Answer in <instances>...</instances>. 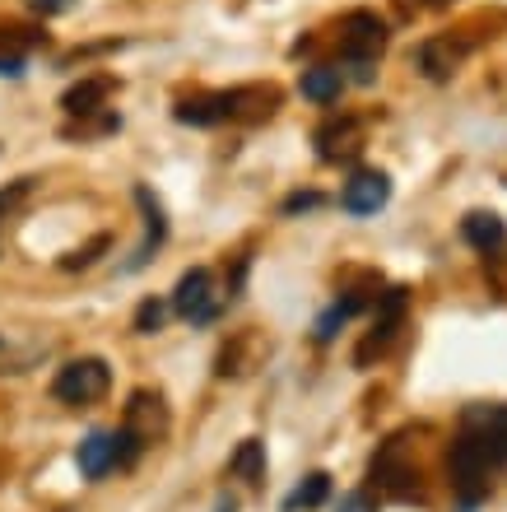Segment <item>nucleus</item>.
Returning a JSON list of instances; mask_svg holds the SVG:
<instances>
[{"mask_svg": "<svg viewBox=\"0 0 507 512\" xmlns=\"http://www.w3.org/2000/svg\"><path fill=\"white\" fill-rule=\"evenodd\" d=\"M173 312L182 322L191 326H210L219 312H224V294L214 284V270L210 266H191L173 289Z\"/></svg>", "mask_w": 507, "mask_h": 512, "instance_id": "f03ea898", "label": "nucleus"}, {"mask_svg": "<svg viewBox=\"0 0 507 512\" xmlns=\"http://www.w3.org/2000/svg\"><path fill=\"white\" fill-rule=\"evenodd\" d=\"M107 247V238H94V243L84 247V252H75V256H66V266H89V261H94L98 252H103Z\"/></svg>", "mask_w": 507, "mask_h": 512, "instance_id": "5701e85b", "label": "nucleus"}, {"mask_svg": "<svg viewBox=\"0 0 507 512\" xmlns=\"http://www.w3.org/2000/svg\"><path fill=\"white\" fill-rule=\"evenodd\" d=\"M228 471L238 475L242 485H261L266 480V443H256V438H247V443L233 452V461H228Z\"/></svg>", "mask_w": 507, "mask_h": 512, "instance_id": "dca6fc26", "label": "nucleus"}, {"mask_svg": "<svg viewBox=\"0 0 507 512\" xmlns=\"http://www.w3.org/2000/svg\"><path fill=\"white\" fill-rule=\"evenodd\" d=\"M317 205H321L317 191H307V196H289V201H284V215H303V210H317Z\"/></svg>", "mask_w": 507, "mask_h": 512, "instance_id": "4be33fe9", "label": "nucleus"}, {"mask_svg": "<svg viewBox=\"0 0 507 512\" xmlns=\"http://www.w3.org/2000/svg\"><path fill=\"white\" fill-rule=\"evenodd\" d=\"M414 5H419V10H447L452 0H414Z\"/></svg>", "mask_w": 507, "mask_h": 512, "instance_id": "a878e982", "label": "nucleus"}, {"mask_svg": "<svg viewBox=\"0 0 507 512\" xmlns=\"http://www.w3.org/2000/svg\"><path fill=\"white\" fill-rule=\"evenodd\" d=\"M335 512H377V508H373V499H368L363 489H354V494H345V499H340V508H335Z\"/></svg>", "mask_w": 507, "mask_h": 512, "instance_id": "412c9836", "label": "nucleus"}, {"mask_svg": "<svg viewBox=\"0 0 507 512\" xmlns=\"http://www.w3.org/2000/svg\"><path fill=\"white\" fill-rule=\"evenodd\" d=\"M387 201H391V177L377 173V168L354 173L345 182V191H340V205H345L349 215H377Z\"/></svg>", "mask_w": 507, "mask_h": 512, "instance_id": "0eeeda50", "label": "nucleus"}, {"mask_svg": "<svg viewBox=\"0 0 507 512\" xmlns=\"http://www.w3.org/2000/svg\"><path fill=\"white\" fill-rule=\"evenodd\" d=\"M28 5H33L38 14H66L75 0H28Z\"/></svg>", "mask_w": 507, "mask_h": 512, "instance_id": "b1692460", "label": "nucleus"}, {"mask_svg": "<svg viewBox=\"0 0 507 512\" xmlns=\"http://www.w3.org/2000/svg\"><path fill=\"white\" fill-rule=\"evenodd\" d=\"M0 75H24V61H19V56H0Z\"/></svg>", "mask_w": 507, "mask_h": 512, "instance_id": "393cba45", "label": "nucleus"}, {"mask_svg": "<svg viewBox=\"0 0 507 512\" xmlns=\"http://www.w3.org/2000/svg\"><path fill=\"white\" fill-rule=\"evenodd\" d=\"M363 308V298H335L331 308L321 312V322H317V340H335V331L354 317V312Z\"/></svg>", "mask_w": 507, "mask_h": 512, "instance_id": "6ab92c4d", "label": "nucleus"}, {"mask_svg": "<svg viewBox=\"0 0 507 512\" xmlns=\"http://www.w3.org/2000/svg\"><path fill=\"white\" fill-rule=\"evenodd\" d=\"M75 461H80V471L89 475V480H103L107 471H117V452H112V433H89L80 443V452H75Z\"/></svg>", "mask_w": 507, "mask_h": 512, "instance_id": "4468645a", "label": "nucleus"}, {"mask_svg": "<svg viewBox=\"0 0 507 512\" xmlns=\"http://www.w3.org/2000/svg\"><path fill=\"white\" fill-rule=\"evenodd\" d=\"M387 47V19H377L373 10H349L340 19V56L349 66H363V61H377Z\"/></svg>", "mask_w": 507, "mask_h": 512, "instance_id": "39448f33", "label": "nucleus"}, {"mask_svg": "<svg viewBox=\"0 0 507 512\" xmlns=\"http://www.w3.org/2000/svg\"><path fill=\"white\" fill-rule=\"evenodd\" d=\"M363 149V126L359 122H331V126H321L317 131V154L326 163H340V159H354Z\"/></svg>", "mask_w": 507, "mask_h": 512, "instance_id": "9d476101", "label": "nucleus"}, {"mask_svg": "<svg viewBox=\"0 0 507 512\" xmlns=\"http://www.w3.org/2000/svg\"><path fill=\"white\" fill-rule=\"evenodd\" d=\"M107 98H112V80H107V75H94V80L70 84L66 98H61V108H66L70 117H94V112L107 108Z\"/></svg>", "mask_w": 507, "mask_h": 512, "instance_id": "f8f14e48", "label": "nucleus"}, {"mask_svg": "<svg viewBox=\"0 0 507 512\" xmlns=\"http://www.w3.org/2000/svg\"><path fill=\"white\" fill-rule=\"evenodd\" d=\"M275 94V89H224V94H201V98H187V103H177V122L182 126H219V122H233V117H242V108L247 103H256V98Z\"/></svg>", "mask_w": 507, "mask_h": 512, "instance_id": "7ed1b4c3", "label": "nucleus"}, {"mask_svg": "<svg viewBox=\"0 0 507 512\" xmlns=\"http://www.w3.org/2000/svg\"><path fill=\"white\" fill-rule=\"evenodd\" d=\"M326 494H331V475H307L303 485L294 489V494H289V503H284V508L289 512H298V508H317V503H326Z\"/></svg>", "mask_w": 507, "mask_h": 512, "instance_id": "a211bd4d", "label": "nucleus"}, {"mask_svg": "<svg viewBox=\"0 0 507 512\" xmlns=\"http://www.w3.org/2000/svg\"><path fill=\"white\" fill-rule=\"evenodd\" d=\"M135 205L145 210V243L135 247V256L126 261V270H140L149 256L163 247V238H168V219H163V205L154 201V191H149V187H135Z\"/></svg>", "mask_w": 507, "mask_h": 512, "instance_id": "6e6552de", "label": "nucleus"}, {"mask_svg": "<svg viewBox=\"0 0 507 512\" xmlns=\"http://www.w3.org/2000/svg\"><path fill=\"white\" fill-rule=\"evenodd\" d=\"M466 42H452V38H428L419 47V70H424L428 80H452L456 66L466 61Z\"/></svg>", "mask_w": 507, "mask_h": 512, "instance_id": "1a4fd4ad", "label": "nucleus"}, {"mask_svg": "<svg viewBox=\"0 0 507 512\" xmlns=\"http://www.w3.org/2000/svg\"><path fill=\"white\" fill-rule=\"evenodd\" d=\"M126 429H135L145 443H154V433L168 429V410H163V396L154 391H135L131 405H126Z\"/></svg>", "mask_w": 507, "mask_h": 512, "instance_id": "9b49d317", "label": "nucleus"}, {"mask_svg": "<svg viewBox=\"0 0 507 512\" xmlns=\"http://www.w3.org/2000/svg\"><path fill=\"white\" fill-rule=\"evenodd\" d=\"M107 387H112V368H107L103 359H70V364L56 373L52 396L66 405H94L107 396Z\"/></svg>", "mask_w": 507, "mask_h": 512, "instance_id": "20e7f679", "label": "nucleus"}, {"mask_svg": "<svg viewBox=\"0 0 507 512\" xmlns=\"http://www.w3.org/2000/svg\"><path fill=\"white\" fill-rule=\"evenodd\" d=\"M159 326H163V303L159 298H145V303L135 308V331H140V336H154Z\"/></svg>", "mask_w": 507, "mask_h": 512, "instance_id": "aec40b11", "label": "nucleus"}, {"mask_svg": "<svg viewBox=\"0 0 507 512\" xmlns=\"http://www.w3.org/2000/svg\"><path fill=\"white\" fill-rule=\"evenodd\" d=\"M298 89H303V98H312V103H335L340 89H345V75L335 66H312V70H303Z\"/></svg>", "mask_w": 507, "mask_h": 512, "instance_id": "2eb2a0df", "label": "nucleus"}, {"mask_svg": "<svg viewBox=\"0 0 507 512\" xmlns=\"http://www.w3.org/2000/svg\"><path fill=\"white\" fill-rule=\"evenodd\" d=\"M405 312H410V294L405 289H387V294H377V312H373V331H368V340L359 345V364H368L373 354H382L396 340V331L405 326Z\"/></svg>", "mask_w": 507, "mask_h": 512, "instance_id": "423d86ee", "label": "nucleus"}, {"mask_svg": "<svg viewBox=\"0 0 507 512\" xmlns=\"http://www.w3.org/2000/svg\"><path fill=\"white\" fill-rule=\"evenodd\" d=\"M33 191H38V182H33V177H14V182H5V187H0V229L24 215V205L33 201Z\"/></svg>", "mask_w": 507, "mask_h": 512, "instance_id": "f3484780", "label": "nucleus"}, {"mask_svg": "<svg viewBox=\"0 0 507 512\" xmlns=\"http://www.w3.org/2000/svg\"><path fill=\"white\" fill-rule=\"evenodd\" d=\"M461 238H466L475 252H498V247L507 243V224L498 215H489V210H475V215L461 219Z\"/></svg>", "mask_w": 507, "mask_h": 512, "instance_id": "ddd939ff", "label": "nucleus"}, {"mask_svg": "<svg viewBox=\"0 0 507 512\" xmlns=\"http://www.w3.org/2000/svg\"><path fill=\"white\" fill-rule=\"evenodd\" d=\"M507 461V410L503 405H475L466 410L461 438L452 443V485L466 503L489 494V475Z\"/></svg>", "mask_w": 507, "mask_h": 512, "instance_id": "f257e3e1", "label": "nucleus"}]
</instances>
